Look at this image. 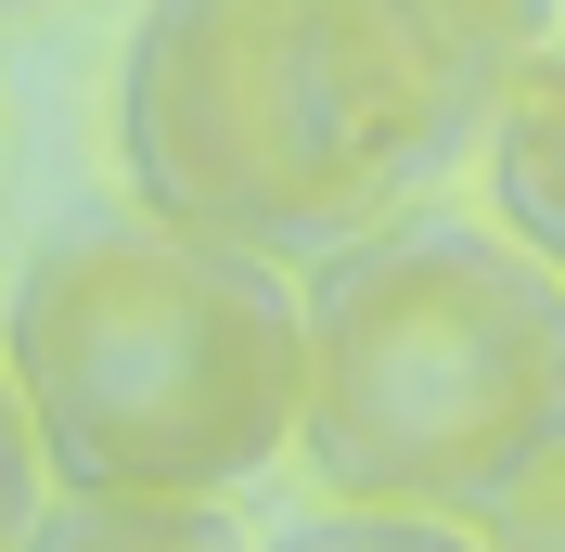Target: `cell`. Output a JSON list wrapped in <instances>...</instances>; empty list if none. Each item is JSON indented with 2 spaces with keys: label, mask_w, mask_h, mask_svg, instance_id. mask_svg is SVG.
Instances as JSON below:
<instances>
[{
  "label": "cell",
  "mask_w": 565,
  "mask_h": 552,
  "mask_svg": "<svg viewBox=\"0 0 565 552\" xmlns=\"http://www.w3.org/2000/svg\"><path fill=\"white\" fill-rule=\"evenodd\" d=\"M540 39L553 0H141L129 206L321 270L489 155Z\"/></svg>",
  "instance_id": "1"
},
{
  "label": "cell",
  "mask_w": 565,
  "mask_h": 552,
  "mask_svg": "<svg viewBox=\"0 0 565 552\" xmlns=\"http://www.w3.org/2000/svg\"><path fill=\"white\" fill-rule=\"evenodd\" d=\"M0 360L65 501L218 514L309 424V283L154 206H90L13 270Z\"/></svg>",
  "instance_id": "2"
},
{
  "label": "cell",
  "mask_w": 565,
  "mask_h": 552,
  "mask_svg": "<svg viewBox=\"0 0 565 552\" xmlns=\"http://www.w3.org/2000/svg\"><path fill=\"white\" fill-rule=\"evenodd\" d=\"M565 449V283L501 219H386L309 270L296 463L360 514L489 527Z\"/></svg>",
  "instance_id": "3"
},
{
  "label": "cell",
  "mask_w": 565,
  "mask_h": 552,
  "mask_svg": "<svg viewBox=\"0 0 565 552\" xmlns=\"http://www.w3.org/2000/svg\"><path fill=\"white\" fill-rule=\"evenodd\" d=\"M489 206H501V232L565 283V26L540 39V65L514 77V104H501V129H489Z\"/></svg>",
  "instance_id": "4"
},
{
  "label": "cell",
  "mask_w": 565,
  "mask_h": 552,
  "mask_svg": "<svg viewBox=\"0 0 565 552\" xmlns=\"http://www.w3.org/2000/svg\"><path fill=\"white\" fill-rule=\"evenodd\" d=\"M26 552H232V527L193 501H65V514H39Z\"/></svg>",
  "instance_id": "5"
},
{
  "label": "cell",
  "mask_w": 565,
  "mask_h": 552,
  "mask_svg": "<svg viewBox=\"0 0 565 552\" xmlns=\"http://www.w3.org/2000/svg\"><path fill=\"white\" fill-rule=\"evenodd\" d=\"M270 552H489V540H476V527H450V514H360V501H334V514L282 527Z\"/></svg>",
  "instance_id": "6"
},
{
  "label": "cell",
  "mask_w": 565,
  "mask_h": 552,
  "mask_svg": "<svg viewBox=\"0 0 565 552\" xmlns=\"http://www.w3.org/2000/svg\"><path fill=\"white\" fill-rule=\"evenodd\" d=\"M39 424H26V385H13V360H0V552L39 540Z\"/></svg>",
  "instance_id": "7"
},
{
  "label": "cell",
  "mask_w": 565,
  "mask_h": 552,
  "mask_svg": "<svg viewBox=\"0 0 565 552\" xmlns=\"http://www.w3.org/2000/svg\"><path fill=\"white\" fill-rule=\"evenodd\" d=\"M476 540H489V552H565V449L514 488V501H501L489 527H476Z\"/></svg>",
  "instance_id": "8"
},
{
  "label": "cell",
  "mask_w": 565,
  "mask_h": 552,
  "mask_svg": "<svg viewBox=\"0 0 565 552\" xmlns=\"http://www.w3.org/2000/svg\"><path fill=\"white\" fill-rule=\"evenodd\" d=\"M0 13H26V0H0Z\"/></svg>",
  "instance_id": "9"
}]
</instances>
